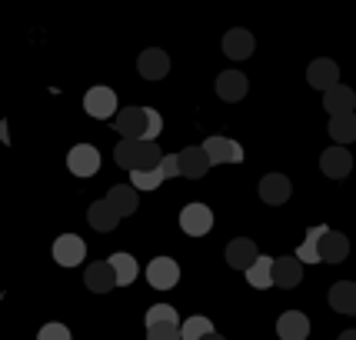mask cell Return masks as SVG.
Wrapping results in <instances>:
<instances>
[{
  "mask_svg": "<svg viewBox=\"0 0 356 340\" xmlns=\"http://www.w3.org/2000/svg\"><path fill=\"white\" fill-rule=\"evenodd\" d=\"M147 124H150L147 107H120V114L113 117V127H117V134L124 140H143Z\"/></svg>",
  "mask_w": 356,
  "mask_h": 340,
  "instance_id": "6da1fadb",
  "label": "cell"
},
{
  "mask_svg": "<svg viewBox=\"0 0 356 340\" xmlns=\"http://www.w3.org/2000/svg\"><path fill=\"white\" fill-rule=\"evenodd\" d=\"M210 227H213V210L207 203H186L180 210V231L184 233L203 237V233H210Z\"/></svg>",
  "mask_w": 356,
  "mask_h": 340,
  "instance_id": "7a4b0ae2",
  "label": "cell"
},
{
  "mask_svg": "<svg viewBox=\"0 0 356 340\" xmlns=\"http://www.w3.org/2000/svg\"><path fill=\"white\" fill-rule=\"evenodd\" d=\"M83 110L97 117V121H107V117H117L120 107H117V93L110 87H90L87 97H83Z\"/></svg>",
  "mask_w": 356,
  "mask_h": 340,
  "instance_id": "3957f363",
  "label": "cell"
},
{
  "mask_svg": "<svg viewBox=\"0 0 356 340\" xmlns=\"http://www.w3.org/2000/svg\"><path fill=\"white\" fill-rule=\"evenodd\" d=\"M67 167H70V173L74 177H93L97 173V167H100V150L93 147V144H77L70 154H67Z\"/></svg>",
  "mask_w": 356,
  "mask_h": 340,
  "instance_id": "277c9868",
  "label": "cell"
},
{
  "mask_svg": "<svg viewBox=\"0 0 356 340\" xmlns=\"http://www.w3.org/2000/svg\"><path fill=\"white\" fill-rule=\"evenodd\" d=\"M200 147L207 150L210 164H240V160H243V147L230 137H217V134H213V137L203 140Z\"/></svg>",
  "mask_w": 356,
  "mask_h": 340,
  "instance_id": "5b68a950",
  "label": "cell"
},
{
  "mask_svg": "<svg viewBox=\"0 0 356 340\" xmlns=\"http://www.w3.org/2000/svg\"><path fill=\"white\" fill-rule=\"evenodd\" d=\"M147 280H150V287H156V291H170V287H177V280H180V267L170 257H154V261L147 263Z\"/></svg>",
  "mask_w": 356,
  "mask_h": 340,
  "instance_id": "8992f818",
  "label": "cell"
},
{
  "mask_svg": "<svg viewBox=\"0 0 356 340\" xmlns=\"http://www.w3.org/2000/svg\"><path fill=\"white\" fill-rule=\"evenodd\" d=\"M83 257H87V244L80 240L77 233H63V237L54 240V261L60 267H77Z\"/></svg>",
  "mask_w": 356,
  "mask_h": 340,
  "instance_id": "52a82bcc",
  "label": "cell"
},
{
  "mask_svg": "<svg viewBox=\"0 0 356 340\" xmlns=\"http://www.w3.org/2000/svg\"><path fill=\"white\" fill-rule=\"evenodd\" d=\"M307 80H310V87L316 91H333V87H340V67L330 61V57H320V61H313L307 67Z\"/></svg>",
  "mask_w": 356,
  "mask_h": 340,
  "instance_id": "ba28073f",
  "label": "cell"
},
{
  "mask_svg": "<svg viewBox=\"0 0 356 340\" xmlns=\"http://www.w3.org/2000/svg\"><path fill=\"white\" fill-rule=\"evenodd\" d=\"M257 261H260V254H257V244L250 237H236V240L227 244V263H230L233 270H243L247 274Z\"/></svg>",
  "mask_w": 356,
  "mask_h": 340,
  "instance_id": "9c48e42d",
  "label": "cell"
},
{
  "mask_svg": "<svg viewBox=\"0 0 356 340\" xmlns=\"http://www.w3.org/2000/svg\"><path fill=\"white\" fill-rule=\"evenodd\" d=\"M137 70L147 80H163L167 74H170V57H167L160 47H150V50H143V54H140Z\"/></svg>",
  "mask_w": 356,
  "mask_h": 340,
  "instance_id": "30bf717a",
  "label": "cell"
},
{
  "mask_svg": "<svg viewBox=\"0 0 356 340\" xmlns=\"http://www.w3.org/2000/svg\"><path fill=\"white\" fill-rule=\"evenodd\" d=\"M277 334L280 340H307L310 337V317L300 310H286L277 320Z\"/></svg>",
  "mask_w": 356,
  "mask_h": 340,
  "instance_id": "8fae6325",
  "label": "cell"
},
{
  "mask_svg": "<svg viewBox=\"0 0 356 340\" xmlns=\"http://www.w3.org/2000/svg\"><path fill=\"white\" fill-rule=\"evenodd\" d=\"M250 91V84L247 77L240 74V70H223L217 77V93H220V100H227V104H236V100H243Z\"/></svg>",
  "mask_w": 356,
  "mask_h": 340,
  "instance_id": "7c38bea8",
  "label": "cell"
},
{
  "mask_svg": "<svg viewBox=\"0 0 356 340\" xmlns=\"http://www.w3.org/2000/svg\"><path fill=\"white\" fill-rule=\"evenodd\" d=\"M83 284L90 287L93 294H107V291H113V287H120V284H117V274H113V267H110V261L90 263L87 274H83Z\"/></svg>",
  "mask_w": 356,
  "mask_h": 340,
  "instance_id": "4fadbf2b",
  "label": "cell"
},
{
  "mask_svg": "<svg viewBox=\"0 0 356 340\" xmlns=\"http://www.w3.org/2000/svg\"><path fill=\"white\" fill-rule=\"evenodd\" d=\"M320 167H323L326 177L343 180V177L353 170V157H350V150H343V147H330V150H323V157H320Z\"/></svg>",
  "mask_w": 356,
  "mask_h": 340,
  "instance_id": "5bb4252c",
  "label": "cell"
},
{
  "mask_svg": "<svg viewBox=\"0 0 356 340\" xmlns=\"http://www.w3.org/2000/svg\"><path fill=\"white\" fill-rule=\"evenodd\" d=\"M177 160H180V177H190V180H197L210 170V157L203 147H186L177 154Z\"/></svg>",
  "mask_w": 356,
  "mask_h": 340,
  "instance_id": "9a60e30c",
  "label": "cell"
},
{
  "mask_svg": "<svg viewBox=\"0 0 356 340\" xmlns=\"http://www.w3.org/2000/svg\"><path fill=\"white\" fill-rule=\"evenodd\" d=\"M300 280H303V263L296 261V254L273 261V284H277V287H286V291H290Z\"/></svg>",
  "mask_w": 356,
  "mask_h": 340,
  "instance_id": "2e32d148",
  "label": "cell"
},
{
  "mask_svg": "<svg viewBox=\"0 0 356 340\" xmlns=\"http://www.w3.org/2000/svg\"><path fill=\"white\" fill-rule=\"evenodd\" d=\"M223 54H227L230 61H247L250 54H253V33L243 31V27L227 31V37H223Z\"/></svg>",
  "mask_w": 356,
  "mask_h": 340,
  "instance_id": "e0dca14e",
  "label": "cell"
},
{
  "mask_svg": "<svg viewBox=\"0 0 356 340\" xmlns=\"http://www.w3.org/2000/svg\"><path fill=\"white\" fill-rule=\"evenodd\" d=\"M260 197H264V203H270V207L286 203V197H290V180H286L283 173H266L264 180H260Z\"/></svg>",
  "mask_w": 356,
  "mask_h": 340,
  "instance_id": "ac0fdd59",
  "label": "cell"
},
{
  "mask_svg": "<svg viewBox=\"0 0 356 340\" xmlns=\"http://www.w3.org/2000/svg\"><path fill=\"white\" fill-rule=\"evenodd\" d=\"M87 220H90L93 231L110 233V231H117V224H120V214H117V210H113V207L107 203V197H104V201L90 203V210H87Z\"/></svg>",
  "mask_w": 356,
  "mask_h": 340,
  "instance_id": "d6986e66",
  "label": "cell"
},
{
  "mask_svg": "<svg viewBox=\"0 0 356 340\" xmlns=\"http://www.w3.org/2000/svg\"><path fill=\"white\" fill-rule=\"evenodd\" d=\"M107 203L117 210L120 217H130L134 210L140 207L137 201V187L134 184H117V187H110V194H107Z\"/></svg>",
  "mask_w": 356,
  "mask_h": 340,
  "instance_id": "ffe728a7",
  "label": "cell"
},
{
  "mask_svg": "<svg viewBox=\"0 0 356 340\" xmlns=\"http://www.w3.org/2000/svg\"><path fill=\"white\" fill-rule=\"evenodd\" d=\"M330 307L337 314H356V284L353 280H340L330 287Z\"/></svg>",
  "mask_w": 356,
  "mask_h": 340,
  "instance_id": "44dd1931",
  "label": "cell"
},
{
  "mask_svg": "<svg viewBox=\"0 0 356 340\" xmlns=\"http://www.w3.org/2000/svg\"><path fill=\"white\" fill-rule=\"evenodd\" d=\"M353 104H356V93L350 87H333V91H326L323 97V107L330 110V117H343V114H353Z\"/></svg>",
  "mask_w": 356,
  "mask_h": 340,
  "instance_id": "7402d4cb",
  "label": "cell"
},
{
  "mask_svg": "<svg viewBox=\"0 0 356 340\" xmlns=\"http://www.w3.org/2000/svg\"><path fill=\"white\" fill-rule=\"evenodd\" d=\"M346 254H350V240H346L343 233L330 231L323 240H320V261L340 263V261H346Z\"/></svg>",
  "mask_w": 356,
  "mask_h": 340,
  "instance_id": "603a6c76",
  "label": "cell"
},
{
  "mask_svg": "<svg viewBox=\"0 0 356 340\" xmlns=\"http://www.w3.org/2000/svg\"><path fill=\"white\" fill-rule=\"evenodd\" d=\"M140 157H143V140H120L113 147V160L124 170H130V173L140 167Z\"/></svg>",
  "mask_w": 356,
  "mask_h": 340,
  "instance_id": "cb8c5ba5",
  "label": "cell"
},
{
  "mask_svg": "<svg viewBox=\"0 0 356 340\" xmlns=\"http://www.w3.org/2000/svg\"><path fill=\"white\" fill-rule=\"evenodd\" d=\"M326 233H330V227H310V231H307V240H303L300 250H296V261L300 263H320V240H323Z\"/></svg>",
  "mask_w": 356,
  "mask_h": 340,
  "instance_id": "d4e9b609",
  "label": "cell"
},
{
  "mask_svg": "<svg viewBox=\"0 0 356 340\" xmlns=\"http://www.w3.org/2000/svg\"><path fill=\"white\" fill-rule=\"evenodd\" d=\"M110 267H113V274H117V284H120V287L134 284L137 274H140L137 257H130V254H124V250H117V254L110 257Z\"/></svg>",
  "mask_w": 356,
  "mask_h": 340,
  "instance_id": "484cf974",
  "label": "cell"
},
{
  "mask_svg": "<svg viewBox=\"0 0 356 340\" xmlns=\"http://www.w3.org/2000/svg\"><path fill=\"white\" fill-rule=\"evenodd\" d=\"M247 280L250 287H257V291H266V287H273V261L260 254V261L253 263L247 270Z\"/></svg>",
  "mask_w": 356,
  "mask_h": 340,
  "instance_id": "4316f807",
  "label": "cell"
},
{
  "mask_svg": "<svg viewBox=\"0 0 356 340\" xmlns=\"http://www.w3.org/2000/svg\"><path fill=\"white\" fill-rule=\"evenodd\" d=\"M330 137L337 144H353L356 140V114H343L330 121Z\"/></svg>",
  "mask_w": 356,
  "mask_h": 340,
  "instance_id": "83f0119b",
  "label": "cell"
},
{
  "mask_svg": "<svg viewBox=\"0 0 356 340\" xmlns=\"http://www.w3.org/2000/svg\"><path fill=\"white\" fill-rule=\"evenodd\" d=\"M210 334H217V330H213V324L207 317H190L186 324H180V340H203Z\"/></svg>",
  "mask_w": 356,
  "mask_h": 340,
  "instance_id": "f1b7e54d",
  "label": "cell"
},
{
  "mask_svg": "<svg viewBox=\"0 0 356 340\" xmlns=\"http://www.w3.org/2000/svg\"><path fill=\"white\" fill-rule=\"evenodd\" d=\"M163 324L180 327V317H177V310H173L170 304H156V307L147 310V330H150V327H163Z\"/></svg>",
  "mask_w": 356,
  "mask_h": 340,
  "instance_id": "f546056e",
  "label": "cell"
},
{
  "mask_svg": "<svg viewBox=\"0 0 356 340\" xmlns=\"http://www.w3.org/2000/svg\"><path fill=\"white\" fill-rule=\"evenodd\" d=\"M163 180H167L163 170H134V187L137 190H156Z\"/></svg>",
  "mask_w": 356,
  "mask_h": 340,
  "instance_id": "4dcf8cb0",
  "label": "cell"
},
{
  "mask_svg": "<svg viewBox=\"0 0 356 340\" xmlns=\"http://www.w3.org/2000/svg\"><path fill=\"white\" fill-rule=\"evenodd\" d=\"M147 114H150V124H147V134H143V140H147V144H156L160 130H163V117H160V110H154V107H147Z\"/></svg>",
  "mask_w": 356,
  "mask_h": 340,
  "instance_id": "1f68e13d",
  "label": "cell"
},
{
  "mask_svg": "<svg viewBox=\"0 0 356 340\" xmlns=\"http://www.w3.org/2000/svg\"><path fill=\"white\" fill-rule=\"evenodd\" d=\"M147 340H180V327L177 324H163V327H150Z\"/></svg>",
  "mask_w": 356,
  "mask_h": 340,
  "instance_id": "d6a6232c",
  "label": "cell"
},
{
  "mask_svg": "<svg viewBox=\"0 0 356 340\" xmlns=\"http://www.w3.org/2000/svg\"><path fill=\"white\" fill-rule=\"evenodd\" d=\"M37 340H70V330L63 324H44L40 334H37Z\"/></svg>",
  "mask_w": 356,
  "mask_h": 340,
  "instance_id": "836d02e7",
  "label": "cell"
},
{
  "mask_svg": "<svg viewBox=\"0 0 356 340\" xmlns=\"http://www.w3.org/2000/svg\"><path fill=\"white\" fill-rule=\"evenodd\" d=\"M160 170H163V177H180V160L177 157H163Z\"/></svg>",
  "mask_w": 356,
  "mask_h": 340,
  "instance_id": "e575fe53",
  "label": "cell"
},
{
  "mask_svg": "<svg viewBox=\"0 0 356 340\" xmlns=\"http://www.w3.org/2000/svg\"><path fill=\"white\" fill-rule=\"evenodd\" d=\"M337 340H356V330H343V334H340Z\"/></svg>",
  "mask_w": 356,
  "mask_h": 340,
  "instance_id": "d590c367",
  "label": "cell"
},
{
  "mask_svg": "<svg viewBox=\"0 0 356 340\" xmlns=\"http://www.w3.org/2000/svg\"><path fill=\"white\" fill-rule=\"evenodd\" d=\"M203 340H223V337H220V334H210V337H203Z\"/></svg>",
  "mask_w": 356,
  "mask_h": 340,
  "instance_id": "8d00e7d4",
  "label": "cell"
}]
</instances>
